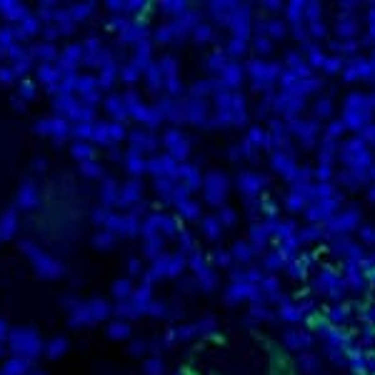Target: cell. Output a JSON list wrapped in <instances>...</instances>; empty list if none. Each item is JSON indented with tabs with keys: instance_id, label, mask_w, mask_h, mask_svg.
Here are the masks:
<instances>
[{
	"instance_id": "cell-1",
	"label": "cell",
	"mask_w": 375,
	"mask_h": 375,
	"mask_svg": "<svg viewBox=\"0 0 375 375\" xmlns=\"http://www.w3.org/2000/svg\"><path fill=\"white\" fill-rule=\"evenodd\" d=\"M175 375H298V368L265 330L215 323L185 345Z\"/></svg>"
},
{
	"instance_id": "cell-2",
	"label": "cell",
	"mask_w": 375,
	"mask_h": 375,
	"mask_svg": "<svg viewBox=\"0 0 375 375\" xmlns=\"http://www.w3.org/2000/svg\"><path fill=\"white\" fill-rule=\"evenodd\" d=\"M33 130L20 105L0 88V218L18 198L30 168Z\"/></svg>"
},
{
	"instance_id": "cell-3",
	"label": "cell",
	"mask_w": 375,
	"mask_h": 375,
	"mask_svg": "<svg viewBox=\"0 0 375 375\" xmlns=\"http://www.w3.org/2000/svg\"><path fill=\"white\" fill-rule=\"evenodd\" d=\"M50 375H143L140 368L108 348H83L55 363Z\"/></svg>"
}]
</instances>
